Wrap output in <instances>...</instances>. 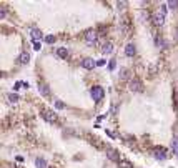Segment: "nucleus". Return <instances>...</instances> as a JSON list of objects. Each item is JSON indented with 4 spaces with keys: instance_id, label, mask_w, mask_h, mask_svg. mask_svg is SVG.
<instances>
[{
    "instance_id": "9d476101",
    "label": "nucleus",
    "mask_w": 178,
    "mask_h": 168,
    "mask_svg": "<svg viewBox=\"0 0 178 168\" xmlns=\"http://www.w3.org/2000/svg\"><path fill=\"white\" fill-rule=\"evenodd\" d=\"M38 92L42 93L43 97H48V95H50V88H48V85H45V83H38Z\"/></svg>"
},
{
    "instance_id": "20e7f679",
    "label": "nucleus",
    "mask_w": 178,
    "mask_h": 168,
    "mask_svg": "<svg viewBox=\"0 0 178 168\" xmlns=\"http://www.w3.org/2000/svg\"><path fill=\"white\" fill-rule=\"evenodd\" d=\"M128 87H130L131 92H143V83H142V80L136 78V77L128 82Z\"/></svg>"
},
{
    "instance_id": "423d86ee",
    "label": "nucleus",
    "mask_w": 178,
    "mask_h": 168,
    "mask_svg": "<svg viewBox=\"0 0 178 168\" xmlns=\"http://www.w3.org/2000/svg\"><path fill=\"white\" fill-rule=\"evenodd\" d=\"M153 156L157 160H166V155H165V148L163 147H157L153 150Z\"/></svg>"
},
{
    "instance_id": "39448f33",
    "label": "nucleus",
    "mask_w": 178,
    "mask_h": 168,
    "mask_svg": "<svg viewBox=\"0 0 178 168\" xmlns=\"http://www.w3.org/2000/svg\"><path fill=\"white\" fill-rule=\"evenodd\" d=\"M82 67H83L85 70H93V68L97 67V62H95L93 58H83L82 60Z\"/></svg>"
},
{
    "instance_id": "393cba45",
    "label": "nucleus",
    "mask_w": 178,
    "mask_h": 168,
    "mask_svg": "<svg viewBox=\"0 0 178 168\" xmlns=\"http://www.w3.org/2000/svg\"><path fill=\"white\" fill-rule=\"evenodd\" d=\"M117 7H118V10H123L125 7H127V2H118V4H117Z\"/></svg>"
},
{
    "instance_id": "412c9836",
    "label": "nucleus",
    "mask_w": 178,
    "mask_h": 168,
    "mask_svg": "<svg viewBox=\"0 0 178 168\" xmlns=\"http://www.w3.org/2000/svg\"><path fill=\"white\" fill-rule=\"evenodd\" d=\"M55 108L57 110H63L65 108V103H63V102H60V100H55Z\"/></svg>"
},
{
    "instance_id": "6ab92c4d",
    "label": "nucleus",
    "mask_w": 178,
    "mask_h": 168,
    "mask_svg": "<svg viewBox=\"0 0 178 168\" xmlns=\"http://www.w3.org/2000/svg\"><path fill=\"white\" fill-rule=\"evenodd\" d=\"M7 98H9L10 103H17V102H18V95H17V93H10Z\"/></svg>"
},
{
    "instance_id": "dca6fc26",
    "label": "nucleus",
    "mask_w": 178,
    "mask_h": 168,
    "mask_svg": "<svg viewBox=\"0 0 178 168\" xmlns=\"http://www.w3.org/2000/svg\"><path fill=\"white\" fill-rule=\"evenodd\" d=\"M35 167L37 168H47V161L43 158H37L35 160Z\"/></svg>"
},
{
    "instance_id": "ddd939ff",
    "label": "nucleus",
    "mask_w": 178,
    "mask_h": 168,
    "mask_svg": "<svg viewBox=\"0 0 178 168\" xmlns=\"http://www.w3.org/2000/svg\"><path fill=\"white\" fill-rule=\"evenodd\" d=\"M118 77H120V80H128L130 78V70H127V68H122L120 70V73H118ZM131 80V78H130Z\"/></svg>"
},
{
    "instance_id": "1a4fd4ad",
    "label": "nucleus",
    "mask_w": 178,
    "mask_h": 168,
    "mask_svg": "<svg viewBox=\"0 0 178 168\" xmlns=\"http://www.w3.org/2000/svg\"><path fill=\"white\" fill-rule=\"evenodd\" d=\"M125 53H127L128 57H135V53H136V47H135V43H128V45L125 47Z\"/></svg>"
},
{
    "instance_id": "f3484780",
    "label": "nucleus",
    "mask_w": 178,
    "mask_h": 168,
    "mask_svg": "<svg viewBox=\"0 0 178 168\" xmlns=\"http://www.w3.org/2000/svg\"><path fill=\"white\" fill-rule=\"evenodd\" d=\"M120 168H133V165L130 163V161H127V160H120Z\"/></svg>"
},
{
    "instance_id": "c756f323",
    "label": "nucleus",
    "mask_w": 178,
    "mask_h": 168,
    "mask_svg": "<svg viewBox=\"0 0 178 168\" xmlns=\"http://www.w3.org/2000/svg\"><path fill=\"white\" fill-rule=\"evenodd\" d=\"M175 107H177V110H178V92L175 93Z\"/></svg>"
},
{
    "instance_id": "f03ea898",
    "label": "nucleus",
    "mask_w": 178,
    "mask_h": 168,
    "mask_svg": "<svg viewBox=\"0 0 178 168\" xmlns=\"http://www.w3.org/2000/svg\"><path fill=\"white\" fill-rule=\"evenodd\" d=\"M40 115H42V117L45 118L48 123H57V122H58V117H57V113L53 112V110L42 108V110H40Z\"/></svg>"
},
{
    "instance_id": "5701e85b",
    "label": "nucleus",
    "mask_w": 178,
    "mask_h": 168,
    "mask_svg": "<svg viewBox=\"0 0 178 168\" xmlns=\"http://www.w3.org/2000/svg\"><path fill=\"white\" fill-rule=\"evenodd\" d=\"M55 40H57L55 35H47V37H45V42H47V43H53Z\"/></svg>"
},
{
    "instance_id": "7c9ffc66",
    "label": "nucleus",
    "mask_w": 178,
    "mask_h": 168,
    "mask_svg": "<svg viewBox=\"0 0 178 168\" xmlns=\"http://www.w3.org/2000/svg\"><path fill=\"white\" fill-rule=\"evenodd\" d=\"M177 38H178V30H177Z\"/></svg>"
},
{
    "instance_id": "7ed1b4c3",
    "label": "nucleus",
    "mask_w": 178,
    "mask_h": 168,
    "mask_svg": "<svg viewBox=\"0 0 178 168\" xmlns=\"http://www.w3.org/2000/svg\"><path fill=\"white\" fill-rule=\"evenodd\" d=\"M83 40H85L87 45L93 47V45H97V42H98V34L95 32V30H88V32L83 35Z\"/></svg>"
},
{
    "instance_id": "b1692460",
    "label": "nucleus",
    "mask_w": 178,
    "mask_h": 168,
    "mask_svg": "<svg viewBox=\"0 0 178 168\" xmlns=\"http://www.w3.org/2000/svg\"><path fill=\"white\" fill-rule=\"evenodd\" d=\"M115 67H117V62H115V60H110V63H108V70L113 72V70H115Z\"/></svg>"
},
{
    "instance_id": "2eb2a0df",
    "label": "nucleus",
    "mask_w": 178,
    "mask_h": 168,
    "mask_svg": "<svg viewBox=\"0 0 178 168\" xmlns=\"http://www.w3.org/2000/svg\"><path fill=\"white\" fill-rule=\"evenodd\" d=\"M18 62H20L22 65H27V63L30 62V55L27 53V52H23V53L20 55V58H18Z\"/></svg>"
},
{
    "instance_id": "6e6552de",
    "label": "nucleus",
    "mask_w": 178,
    "mask_h": 168,
    "mask_svg": "<svg viewBox=\"0 0 178 168\" xmlns=\"http://www.w3.org/2000/svg\"><path fill=\"white\" fill-rule=\"evenodd\" d=\"M153 23H155V25H163V23H165V13L163 12H158L157 15H155V17H153Z\"/></svg>"
},
{
    "instance_id": "a878e982",
    "label": "nucleus",
    "mask_w": 178,
    "mask_h": 168,
    "mask_svg": "<svg viewBox=\"0 0 178 168\" xmlns=\"http://www.w3.org/2000/svg\"><path fill=\"white\" fill-rule=\"evenodd\" d=\"M20 87H23V82H17V83L13 85V90H18Z\"/></svg>"
},
{
    "instance_id": "4468645a",
    "label": "nucleus",
    "mask_w": 178,
    "mask_h": 168,
    "mask_svg": "<svg viewBox=\"0 0 178 168\" xmlns=\"http://www.w3.org/2000/svg\"><path fill=\"white\" fill-rule=\"evenodd\" d=\"M67 55H68V50L65 48V47L57 48V57H60V58H67Z\"/></svg>"
},
{
    "instance_id": "a211bd4d",
    "label": "nucleus",
    "mask_w": 178,
    "mask_h": 168,
    "mask_svg": "<svg viewBox=\"0 0 178 168\" xmlns=\"http://www.w3.org/2000/svg\"><path fill=\"white\" fill-rule=\"evenodd\" d=\"M166 5L170 7V10H177L178 9V0H170Z\"/></svg>"
},
{
    "instance_id": "0eeeda50",
    "label": "nucleus",
    "mask_w": 178,
    "mask_h": 168,
    "mask_svg": "<svg viewBox=\"0 0 178 168\" xmlns=\"http://www.w3.org/2000/svg\"><path fill=\"white\" fill-rule=\"evenodd\" d=\"M107 156H108V160H112V161H118L120 163V155L115 150H112V148H107Z\"/></svg>"
},
{
    "instance_id": "c85d7f7f",
    "label": "nucleus",
    "mask_w": 178,
    "mask_h": 168,
    "mask_svg": "<svg viewBox=\"0 0 178 168\" xmlns=\"http://www.w3.org/2000/svg\"><path fill=\"white\" fill-rule=\"evenodd\" d=\"M105 63H107V60H98V62H97V67H103Z\"/></svg>"
},
{
    "instance_id": "bb28decb",
    "label": "nucleus",
    "mask_w": 178,
    "mask_h": 168,
    "mask_svg": "<svg viewBox=\"0 0 178 168\" xmlns=\"http://www.w3.org/2000/svg\"><path fill=\"white\" fill-rule=\"evenodd\" d=\"M34 48H35V50H40V48H42V43H40V42H34Z\"/></svg>"
},
{
    "instance_id": "9b49d317",
    "label": "nucleus",
    "mask_w": 178,
    "mask_h": 168,
    "mask_svg": "<svg viewBox=\"0 0 178 168\" xmlns=\"http://www.w3.org/2000/svg\"><path fill=\"white\" fill-rule=\"evenodd\" d=\"M102 52H103L105 55L112 53V52H113V43H112V42H105V43L102 45Z\"/></svg>"
},
{
    "instance_id": "4be33fe9",
    "label": "nucleus",
    "mask_w": 178,
    "mask_h": 168,
    "mask_svg": "<svg viewBox=\"0 0 178 168\" xmlns=\"http://www.w3.org/2000/svg\"><path fill=\"white\" fill-rule=\"evenodd\" d=\"M148 17H150L148 10H142V18H143V22H148Z\"/></svg>"
},
{
    "instance_id": "cd10ccee",
    "label": "nucleus",
    "mask_w": 178,
    "mask_h": 168,
    "mask_svg": "<svg viewBox=\"0 0 178 168\" xmlns=\"http://www.w3.org/2000/svg\"><path fill=\"white\" fill-rule=\"evenodd\" d=\"M5 15H7V12H5V9L2 7V10H0V18H5Z\"/></svg>"
},
{
    "instance_id": "f257e3e1",
    "label": "nucleus",
    "mask_w": 178,
    "mask_h": 168,
    "mask_svg": "<svg viewBox=\"0 0 178 168\" xmlns=\"http://www.w3.org/2000/svg\"><path fill=\"white\" fill-rule=\"evenodd\" d=\"M90 95H92V98L98 103V102H102L103 97H105V90H103V87H100V85H95V87H92V90H90Z\"/></svg>"
},
{
    "instance_id": "aec40b11",
    "label": "nucleus",
    "mask_w": 178,
    "mask_h": 168,
    "mask_svg": "<svg viewBox=\"0 0 178 168\" xmlns=\"http://www.w3.org/2000/svg\"><path fill=\"white\" fill-rule=\"evenodd\" d=\"M171 148H173V151L178 153V137H175V138L171 140Z\"/></svg>"
},
{
    "instance_id": "f8f14e48",
    "label": "nucleus",
    "mask_w": 178,
    "mask_h": 168,
    "mask_svg": "<svg viewBox=\"0 0 178 168\" xmlns=\"http://www.w3.org/2000/svg\"><path fill=\"white\" fill-rule=\"evenodd\" d=\"M42 37H43V34L38 28L32 30V40H34V42H40V38H42Z\"/></svg>"
}]
</instances>
